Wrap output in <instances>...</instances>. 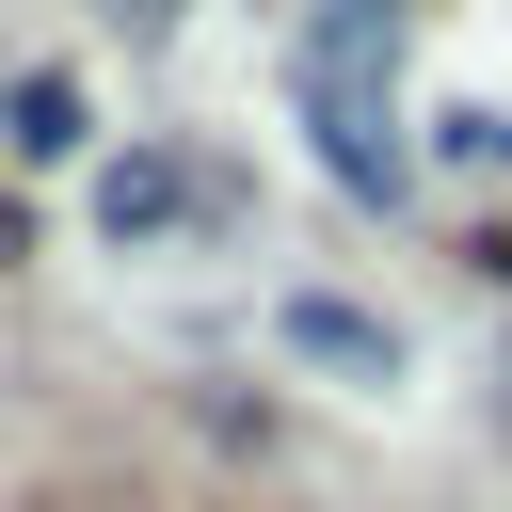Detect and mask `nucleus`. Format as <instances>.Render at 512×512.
<instances>
[{
	"label": "nucleus",
	"mask_w": 512,
	"mask_h": 512,
	"mask_svg": "<svg viewBox=\"0 0 512 512\" xmlns=\"http://www.w3.org/2000/svg\"><path fill=\"white\" fill-rule=\"evenodd\" d=\"M288 96L336 160V192H400V0H320L304 48H288Z\"/></svg>",
	"instance_id": "1"
},
{
	"label": "nucleus",
	"mask_w": 512,
	"mask_h": 512,
	"mask_svg": "<svg viewBox=\"0 0 512 512\" xmlns=\"http://www.w3.org/2000/svg\"><path fill=\"white\" fill-rule=\"evenodd\" d=\"M176 208H192V160H112V192H96L112 240H144V224H176Z\"/></svg>",
	"instance_id": "2"
},
{
	"label": "nucleus",
	"mask_w": 512,
	"mask_h": 512,
	"mask_svg": "<svg viewBox=\"0 0 512 512\" xmlns=\"http://www.w3.org/2000/svg\"><path fill=\"white\" fill-rule=\"evenodd\" d=\"M80 144V80H16V160H64Z\"/></svg>",
	"instance_id": "3"
},
{
	"label": "nucleus",
	"mask_w": 512,
	"mask_h": 512,
	"mask_svg": "<svg viewBox=\"0 0 512 512\" xmlns=\"http://www.w3.org/2000/svg\"><path fill=\"white\" fill-rule=\"evenodd\" d=\"M288 336H304V352H336V368H384V336H368L352 304H288Z\"/></svg>",
	"instance_id": "4"
},
{
	"label": "nucleus",
	"mask_w": 512,
	"mask_h": 512,
	"mask_svg": "<svg viewBox=\"0 0 512 512\" xmlns=\"http://www.w3.org/2000/svg\"><path fill=\"white\" fill-rule=\"evenodd\" d=\"M144 16H160V0H144Z\"/></svg>",
	"instance_id": "5"
}]
</instances>
